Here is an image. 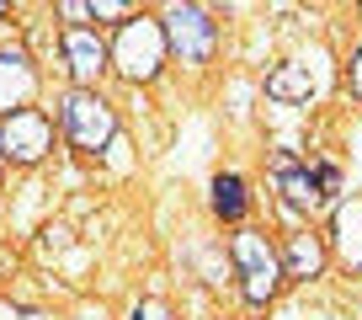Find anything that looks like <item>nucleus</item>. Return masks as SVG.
Instances as JSON below:
<instances>
[{
	"instance_id": "nucleus-1",
	"label": "nucleus",
	"mask_w": 362,
	"mask_h": 320,
	"mask_svg": "<svg viewBox=\"0 0 362 320\" xmlns=\"http://www.w3.org/2000/svg\"><path fill=\"white\" fill-rule=\"evenodd\" d=\"M59 128H64V139L75 149H86V155H96V149L112 144L117 134V113L112 102H107L102 91H64V102H59Z\"/></svg>"
},
{
	"instance_id": "nucleus-2",
	"label": "nucleus",
	"mask_w": 362,
	"mask_h": 320,
	"mask_svg": "<svg viewBox=\"0 0 362 320\" xmlns=\"http://www.w3.org/2000/svg\"><path fill=\"white\" fill-rule=\"evenodd\" d=\"M165 27L155 22V16H128L123 27H117V43H112V64L123 80H155L160 64H165Z\"/></svg>"
},
{
	"instance_id": "nucleus-3",
	"label": "nucleus",
	"mask_w": 362,
	"mask_h": 320,
	"mask_svg": "<svg viewBox=\"0 0 362 320\" xmlns=\"http://www.w3.org/2000/svg\"><path fill=\"white\" fill-rule=\"evenodd\" d=\"M235 267H240V288H245L250 304H267L283 283V256L267 246L261 229H240L235 235Z\"/></svg>"
},
{
	"instance_id": "nucleus-4",
	"label": "nucleus",
	"mask_w": 362,
	"mask_h": 320,
	"mask_svg": "<svg viewBox=\"0 0 362 320\" xmlns=\"http://www.w3.org/2000/svg\"><path fill=\"white\" fill-rule=\"evenodd\" d=\"M160 27H165L170 54H181V64H208V59H214L218 27H214V16H208L203 6H170V11L160 16Z\"/></svg>"
},
{
	"instance_id": "nucleus-5",
	"label": "nucleus",
	"mask_w": 362,
	"mask_h": 320,
	"mask_svg": "<svg viewBox=\"0 0 362 320\" xmlns=\"http://www.w3.org/2000/svg\"><path fill=\"white\" fill-rule=\"evenodd\" d=\"M54 149V123L43 107H22V113L0 118V155L11 166H37Z\"/></svg>"
},
{
	"instance_id": "nucleus-6",
	"label": "nucleus",
	"mask_w": 362,
	"mask_h": 320,
	"mask_svg": "<svg viewBox=\"0 0 362 320\" xmlns=\"http://www.w3.org/2000/svg\"><path fill=\"white\" fill-rule=\"evenodd\" d=\"M272 171H277V193H283V203L293 208V214H315V208H325L330 193L341 187V176L330 171V166L304 171L293 155H277V160H272Z\"/></svg>"
},
{
	"instance_id": "nucleus-7",
	"label": "nucleus",
	"mask_w": 362,
	"mask_h": 320,
	"mask_svg": "<svg viewBox=\"0 0 362 320\" xmlns=\"http://www.w3.org/2000/svg\"><path fill=\"white\" fill-rule=\"evenodd\" d=\"M33 91H37V69H33V59H27V48L6 43L0 48V118L22 113V107L33 102Z\"/></svg>"
},
{
	"instance_id": "nucleus-8",
	"label": "nucleus",
	"mask_w": 362,
	"mask_h": 320,
	"mask_svg": "<svg viewBox=\"0 0 362 320\" xmlns=\"http://www.w3.org/2000/svg\"><path fill=\"white\" fill-rule=\"evenodd\" d=\"M107 43L96 33H86V27H69L64 33V64H69V75H75V86L80 91H96V75L107 69Z\"/></svg>"
},
{
	"instance_id": "nucleus-9",
	"label": "nucleus",
	"mask_w": 362,
	"mask_h": 320,
	"mask_svg": "<svg viewBox=\"0 0 362 320\" xmlns=\"http://www.w3.org/2000/svg\"><path fill=\"white\" fill-rule=\"evenodd\" d=\"M330 240H336L341 267L362 273V198H346V203H336V219H330Z\"/></svg>"
},
{
	"instance_id": "nucleus-10",
	"label": "nucleus",
	"mask_w": 362,
	"mask_h": 320,
	"mask_svg": "<svg viewBox=\"0 0 362 320\" xmlns=\"http://www.w3.org/2000/svg\"><path fill=\"white\" fill-rule=\"evenodd\" d=\"M315 86H320V80L309 75L304 59H298V64H283V69H272V75H267V96H272V102H283V107L309 102V96H315Z\"/></svg>"
},
{
	"instance_id": "nucleus-11",
	"label": "nucleus",
	"mask_w": 362,
	"mask_h": 320,
	"mask_svg": "<svg viewBox=\"0 0 362 320\" xmlns=\"http://www.w3.org/2000/svg\"><path fill=\"white\" fill-rule=\"evenodd\" d=\"M325 267V251H320L315 235H293L288 240V256H283V278H315Z\"/></svg>"
},
{
	"instance_id": "nucleus-12",
	"label": "nucleus",
	"mask_w": 362,
	"mask_h": 320,
	"mask_svg": "<svg viewBox=\"0 0 362 320\" xmlns=\"http://www.w3.org/2000/svg\"><path fill=\"white\" fill-rule=\"evenodd\" d=\"M214 214L218 219H240L245 214V182H240L235 171L214 176Z\"/></svg>"
},
{
	"instance_id": "nucleus-13",
	"label": "nucleus",
	"mask_w": 362,
	"mask_h": 320,
	"mask_svg": "<svg viewBox=\"0 0 362 320\" xmlns=\"http://www.w3.org/2000/svg\"><path fill=\"white\" fill-rule=\"evenodd\" d=\"M134 320H170L165 304H155V299H144V304H134Z\"/></svg>"
},
{
	"instance_id": "nucleus-14",
	"label": "nucleus",
	"mask_w": 362,
	"mask_h": 320,
	"mask_svg": "<svg viewBox=\"0 0 362 320\" xmlns=\"http://www.w3.org/2000/svg\"><path fill=\"white\" fill-rule=\"evenodd\" d=\"M351 91L362 96V48H357V54H351Z\"/></svg>"
},
{
	"instance_id": "nucleus-15",
	"label": "nucleus",
	"mask_w": 362,
	"mask_h": 320,
	"mask_svg": "<svg viewBox=\"0 0 362 320\" xmlns=\"http://www.w3.org/2000/svg\"><path fill=\"white\" fill-rule=\"evenodd\" d=\"M22 320H43V315H33V309H27V315H22Z\"/></svg>"
},
{
	"instance_id": "nucleus-16",
	"label": "nucleus",
	"mask_w": 362,
	"mask_h": 320,
	"mask_svg": "<svg viewBox=\"0 0 362 320\" xmlns=\"http://www.w3.org/2000/svg\"><path fill=\"white\" fill-rule=\"evenodd\" d=\"M0 16H6V6H0Z\"/></svg>"
},
{
	"instance_id": "nucleus-17",
	"label": "nucleus",
	"mask_w": 362,
	"mask_h": 320,
	"mask_svg": "<svg viewBox=\"0 0 362 320\" xmlns=\"http://www.w3.org/2000/svg\"><path fill=\"white\" fill-rule=\"evenodd\" d=\"M0 166H6V155H0Z\"/></svg>"
}]
</instances>
